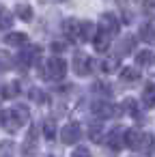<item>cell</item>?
Instances as JSON below:
<instances>
[{
  "label": "cell",
  "instance_id": "cell-1",
  "mask_svg": "<svg viewBox=\"0 0 155 157\" xmlns=\"http://www.w3.org/2000/svg\"><path fill=\"white\" fill-rule=\"evenodd\" d=\"M48 80H54V82H58V80H63L65 75H67V63L60 58V56H50L48 58V63H45V73H43Z\"/></svg>",
  "mask_w": 155,
  "mask_h": 157
},
{
  "label": "cell",
  "instance_id": "cell-2",
  "mask_svg": "<svg viewBox=\"0 0 155 157\" xmlns=\"http://www.w3.org/2000/svg\"><path fill=\"white\" fill-rule=\"evenodd\" d=\"M93 71H95V60L88 58L86 54L78 52V54L73 56V73L80 75V78H84V75H88V73H93Z\"/></svg>",
  "mask_w": 155,
  "mask_h": 157
},
{
  "label": "cell",
  "instance_id": "cell-3",
  "mask_svg": "<svg viewBox=\"0 0 155 157\" xmlns=\"http://www.w3.org/2000/svg\"><path fill=\"white\" fill-rule=\"evenodd\" d=\"M80 138H82V127H80V123H76V121L67 123V125L60 129V142H63V144H76Z\"/></svg>",
  "mask_w": 155,
  "mask_h": 157
},
{
  "label": "cell",
  "instance_id": "cell-4",
  "mask_svg": "<svg viewBox=\"0 0 155 157\" xmlns=\"http://www.w3.org/2000/svg\"><path fill=\"white\" fill-rule=\"evenodd\" d=\"M0 125H2L9 133H15V131H20V127L24 123L20 121V116L15 114V110H2V112H0Z\"/></svg>",
  "mask_w": 155,
  "mask_h": 157
},
{
  "label": "cell",
  "instance_id": "cell-5",
  "mask_svg": "<svg viewBox=\"0 0 155 157\" xmlns=\"http://www.w3.org/2000/svg\"><path fill=\"white\" fill-rule=\"evenodd\" d=\"M37 146H39V127L35 125L30 131H28V136H26V140H24V146H22V155L24 157H33L35 153H37Z\"/></svg>",
  "mask_w": 155,
  "mask_h": 157
},
{
  "label": "cell",
  "instance_id": "cell-6",
  "mask_svg": "<svg viewBox=\"0 0 155 157\" xmlns=\"http://www.w3.org/2000/svg\"><path fill=\"white\" fill-rule=\"evenodd\" d=\"M93 114H95V118L106 121V118H112V116L116 114V108H114L110 101L99 99V101H95V103H93Z\"/></svg>",
  "mask_w": 155,
  "mask_h": 157
},
{
  "label": "cell",
  "instance_id": "cell-7",
  "mask_svg": "<svg viewBox=\"0 0 155 157\" xmlns=\"http://www.w3.org/2000/svg\"><path fill=\"white\" fill-rule=\"evenodd\" d=\"M103 142H106L112 151L123 148V146H125V129H123V127H114V129L103 138Z\"/></svg>",
  "mask_w": 155,
  "mask_h": 157
},
{
  "label": "cell",
  "instance_id": "cell-8",
  "mask_svg": "<svg viewBox=\"0 0 155 157\" xmlns=\"http://www.w3.org/2000/svg\"><path fill=\"white\" fill-rule=\"evenodd\" d=\"M99 30H103L108 35H116L118 33V17L114 13H103L99 17Z\"/></svg>",
  "mask_w": 155,
  "mask_h": 157
},
{
  "label": "cell",
  "instance_id": "cell-9",
  "mask_svg": "<svg viewBox=\"0 0 155 157\" xmlns=\"http://www.w3.org/2000/svg\"><path fill=\"white\" fill-rule=\"evenodd\" d=\"M80 20H76V17H67L65 20V24H63V33H65V37L69 39V41H80Z\"/></svg>",
  "mask_w": 155,
  "mask_h": 157
},
{
  "label": "cell",
  "instance_id": "cell-10",
  "mask_svg": "<svg viewBox=\"0 0 155 157\" xmlns=\"http://www.w3.org/2000/svg\"><path fill=\"white\" fill-rule=\"evenodd\" d=\"M134 43H136V37H131V35H127V37H123L121 41H118V45H116V54H114V58L118 60V58H123V56H127V54H131V50H134Z\"/></svg>",
  "mask_w": 155,
  "mask_h": 157
},
{
  "label": "cell",
  "instance_id": "cell-11",
  "mask_svg": "<svg viewBox=\"0 0 155 157\" xmlns=\"http://www.w3.org/2000/svg\"><path fill=\"white\" fill-rule=\"evenodd\" d=\"M140 140H142V133L138 129H125V146H129L131 151H138Z\"/></svg>",
  "mask_w": 155,
  "mask_h": 157
},
{
  "label": "cell",
  "instance_id": "cell-12",
  "mask_svg": "<svg viewBox=\"0 0 155 157\" xmlns=\"http://www.w3.org/2000/svg\"><path fill=\"white\" fill-rule=\"evenodd\" d=\"M138 37H140L144 43L155 45V26H153V24H142L140 30H138Z\"/></svg>",
  "mask_w": 155,
  "mask_h": 157
},
{
  "label": "cell",
  "instance_id": "cell-13",
  "mask_svg": "<svg viewBox=\"0 0 155 157\" xmlns=\"http://www.w3.org/2000/svg\"><path fill=\"white\" fill-rule=\"evenodd\" d=\"M95 24L93 22H88V20H84L82 24H80V41H93L95 39Z\"/></svg>",
  "mask_w": 155,
  "mask_h": 157
},
{
  "label": "cell",
  "instance_id": "cell-14",
  "mask_svg": "<svg viewBox=\"0 0 155 157\" xmlns=\"http://www.w3.org/2000/svg\"><path fill=\"white\" fill-rule=\"evenodd\" d=\"M108 45H110V35L103 33V30H99V33L95 35V39H93V48H95V52H106Z\"/></svg>",
  "mask_w": 155,
  "mask_h": 157
},
{
  "label": "cell",
  "instance_id": "cell-15",
  "mask_svg": "<svg viewBox=\"0 0 155 157\" xmlns=\"http://www.w3.org/2000/svg\"><path fill=\"white\" fill-rule=\"evenodd\" d=\"M5 41H7L9 45H13V48H22V45L28 43V37H26L24 33H9V35L5 37Z\"/></svg>",
  "mask_w": 155,
  "mask_h": 157
},
{
  "label": "cell",
  "instance_id": "cell-16",
  "mask_svg": "<svg viewBox=\"0 0 155 157\" xmlns=\"http://www.w3.org/2000/svg\"><path fill=\"white\" fill-rule=\"evenodd\" d=\"M123 105H125V112H127V114H129L131 118H138V121H142V112H140V108H138L136 99L127 97V99L123 101Z\"/></svg>",
  "mask_w": 155,
  "mask_h": 157
},
{
  "label": "cell",
  "instance_id": "cell-17",
  "mask_svg": "<svg viewBox=\"0 0 155 157\" xmlns=\"http://www.w3.org/2000/svg\"><path fill=\"white\" fill-rule=\"evenodd\" d=\"M15 15H17L22 22H30V20H33V7L26 5V2H20V5L15 7Z\"/></svg>",
  "mask_w": 155,
  "mask_h": 157
},
{
  "label": "cell",
  "instance_id": "cell-18",
  "mask_svg": "<svg viewBox=\"0 0 155 157\" xmlns=\"http://www.w3.org/2000/svg\"><path fill=\"white\" fill-rule=\"evenodd\" d=\"M138 153H142L144 157H149V155L153 153V136H149V133H142V140H140Z\"/></svg>",
  "mask_w": 155,
  "mask_h": 157
},
{
  "label": "cell",
  "instance_id": "cell-19",
  "mask_svg": "<svg viewBox=\"0 0 155 157\" xmlns=\"http://www.w3.org/2000/svg\"><path fill=\"white\" fill-rule=\"evenodd\" d=\"M142 103H144V108H153L155 105V86L153 84L144 86V90H142Z\"/></svg>",
  "mask_w": 155,
  "mask_h": 157
},
{
  "label": "cell",
  "instance_id": "cell-20",
  "mask_svg": "<svg viewBox=\"0 0 155 157\" xmlns=\"http://www.w3.org/2000/svg\"><path fill=\"white\" fill-rule=\"evenodd\" d=\"M35 50H37V48H30V50L20 52V54H17V65H22V67H30L33 60H35V56H37V54H33Z\"/></svg>",
  "mask_w": 155,
  "mask_h": 157
},
{
  "label": "cell",
  "instance_id": "cell-21",
  "mask_svg": "<svg viewBox=\"0 0 155 157\" xmlns=\"http://www.w3.org/2000/svg\"><path fill=\"white\" fill-rule=\"evenodd\" d=\"M136 63L140 67H146V65H153L155 63V54L149 52V50H142V52H136Z\"/></svg>",
  "mask_w": 155,
  "mask_h": 157
},
{
  "label": "cell",
  "instance_id": "cell-22",
  "mask_svg": "<svg viewBox=\"0 0 155 157\" xmlns=\"http://www.w3.org/2000/svg\"><path fill=\"white\" fill-rule=\"evenodd\" d=\"M11 26H13V15H11V11L0 9V28H2V30H9Z\"/></svg>",
  "mask_w": 155,
  "mask_h": 157
},
{
  "label": "cell",
  "instance_id": "cell-23",
  "mask_svg": "<svg viewBox=\"0 0 155 157\" xmlns=\"http://www.w3.org/2000/svg\"><path fill=\"white\" fill-rule=\"evenodd\" d=\"M43 136H45V140H56V123L54 121L43 123Z\"/></svg>",
  "mask_w": 155,
  "mask_h": 157
},
{
  "label": "cell",
  "instance_id": "cell-24",
  "mask_svg": "<svg viewBox=\"0 0 155 157\" xmlns=\"http://www.w3.org/2000/svg\"><path fill=\"white\" fill-rule=\"evenodd\" d=\"M11 65H13L11 54H7V52H2V50H0V73L9 71V69H11Z\"/></svg>",
  "mask_w": 155,
  "mask_h": 157
},
{
  "label": "cell",
  "instance_id": "cell-25",
  "mask_svg": "<svg viewBox=\"0 0 155 157\" xmlns=\"http://www.w3.org/2000/svg\"><path fill=\"white\" fill-rule=\"evenodd\" d=\"M17 93H20V84H17V82H11V84H7V86H2V97H5V99L15 97Z\"/></svg>",
  "mask_w": 155,
  "mask_h": 157
},
{
  "label": "cell",
  "instance_id": "cell-26",
  "mask_svg": "<svg viewBox=\"0 0 155 157\" xmlns=\"http://www.w3.org/2000/svg\"><path fill=\"white\" fill-rule=\"evenodd\" d=\"M121 78L127 80V82H134V80L140 78V71H136L134 67H125V69H121Z\"/></svg>",
  "mask_w": 155,
  "mask_h": 157
},
{
  "label": "cell",
  "instance_id": "cell-27",
  "mask_svg": "<svg viewBox=\"0 0 155 157\" xmlns=\"http://www.w3.org/2000/svg\"><path fill=\"white\" fill-rule=\"evenodd\" d=\"M13 110H15V114H17V116H20V121H22V123H24V125H26V123H28V118H30V112H28V108H26V105H22V103H20V105H15V108H13Z\"/></svg>",
  "mask_w": 155,
  "mask_h": 157
},
{
  "label": "cell",
  "instance_id": "cell-28",
  "mask_svg": "<svg viewBox=\"0 0 155 157\" xmlns=\"http://www.w3.org/2000/svg\"><path fill=\"white\" fill-rule=\"evenodd\" d=\"M93 90H95L97 95H103V97H110V95H112L110 86H108V84H101V82H95V84H93Z\"/></svg>",
  "mask_w": 155,
  "mask_h": 157
},
{
  "label": "cell",
  "instance_id": "cell-29",
  "mask_svg": "<svg viewBox=\"0 0 155 157\" xmlns=\"http://www.w3.org/2000/svg\"><path fill=\"white\" fill-rule=\"evenodd\" d=\"M88 136H91V140H93V142H103V133L99 131V127H91Z\"/></svg>",
  "mask_w": 155,
  "mask_h": 157
},
{
  "label": "cell",
  "instance_id": "cell-30",
  "mask_svg": "<svg viewBox=\"0 0 155 157\" xmlns=\"http://www.w3.org/2000/svg\"><path fill=\"white\" fill-rule=\"evenodd\" d=\"M71 157H91V151L86 146H76L73 153H71Z\"/></svg>",
  "mask_w": 155,
  "mask_h": 157
},
{
  "label": "cell",
  "instance_id": "cell-31",
  "mask_svg": "<svg viewBox=\"0 0 155 157\" xmlns=\"http://www.w3.org/2000/svg\"><path fill=\"white\" fill-rule=\"evenodd\" d=\"M28 95H30V99H33V101H37V103H41V101L45 99V95H43L39 88H30V93H28Z\"/></svg>",
  "mask_w": 155,
  "mask_h": 157
},
{
  "label": "cell",
  "instance_id": "cell-32",
  "mask_svg": "<svg viewBox=\"0 0 155 157\" xmlns=\"http://www.w3.org/2000/svg\"><path fill=\"white\" fill-rule=\"evenodd\" d=\"M144 13L153 15L155 13V0H144Z\"/></svg>",
  "mask_w": 155,
  "mask_h": 157
},
{
  "label": "cell",
  "instance_id": "cell-33",
  "mask_svg": "<svg viewBox=\"0 0 155 157\" xmlns=\"http://www.w3.org/2000/svg\"><path fill=\"white\" fill-rule=\"evenodd\" d=\"M0 157H13V155H11V142H7V144L2 146V153H0Z\"/></svg>",
  "mask_w": 155,
  "mask_h": 157
},
{
  "label": "cell",
  "instance_id": "cell-34",
  "mask_svg": "<svg viewBox=\"0 0 155 157\" xmlns=\"http://www.w3.org/2000/svg\"><path fill=\"white\" fill-rule=\"evenodd\" d=\"M54 2H67V0H54Z\"/></svg>",
  "mask_w": 155,
  "mask_h": 157
}]
</instances>
